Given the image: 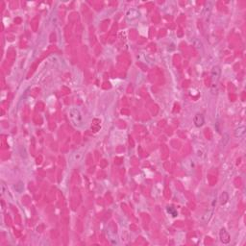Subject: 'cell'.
Instances as JSON below:
<instances>
[{
	"mask_svg": "<svg viewBox=\"0 0 246 246\" xmlns=\"http://www.w3.org/2000/svg\"><path fill=\"white\" fill-rule=\"evenodd\" d=\"M211 74H212V81H217L218 79L220 78V75H221V68H220V66H213L212 69Z\"/></svg>",
	"mask_w": 246,
	"mask_h": 246,
	"instance_id": "obj_2",
	"label": "cell"
},
{
	"mask_svg": "<svg viewBox=\"0 0 246 246\" xmlns=\"http://www.w3.org/2000/svg\"><path fill=\"white\" fill-rule=\"evenodd\" d=\"M193 122H194V124L196 127H201L203 124H204V117L202 115H199V113H197V115H195L194 118H193Z\"/></svg>",
	"mask_w": 246,
	"mask_h": 246,
	"instance_id": "obj_5",
	"label": "cell"
},
{
	"mask_svg": "<svg viewBox=\"0 0 246 246\" xmlns=\"http://www.w3.org/2000/svg\"><path fill=\"white\" fill-rule=\"evenodd\" d=\"M167 211H168V212H172L173 216H176V215H177V213H176V212L174 211V209H172L171 208H168V209H167Z\"/></svg>",
	"mask_w": 246,
	"mask_h": 246,
	"instance_id": "obj_8",
	"label": "cell"
},
{
	"mask_svg": "<svg viewBox=\"0 0 246 246\" xmlns=\"http://www.w3.org/2000/svg\"><path fill=\"white\" fill-rule=\"evenodd\" d=\"M69 117L72 121V123L75 126H80L82 124V116L79 110L77 109H71L69 111Z\"/></svg>",
	"mask_w": 246,
	"mask_h": 246,
	"instance_id": "obj_1",
	"label": "cell"
},
{
	"mask_svg": "<svg viewBox=\"0 0 246 246\" xmlns=\"http://www.w3.org/2000/svg\"><path fill=\"white\" fill-rule=\"evenodd\" d=\"M139 17V13L135 10H130L127 13V19H135Z\"/></svg>",
	"mask_w": 246,
	"mask_h": 246,
	"instance_id": "obj_6",
	"label": "cell"
},
{
	"mask_svg": "<svg viewBox=\"0 0 246 246\" xmlns=\"http://www.w3.org/2000/svg\"><path fill=\"white\" fill-rule=\"evenodd\" d=\"M229 139H230L229 135H228V134H224V135H223L222 142H221V145H222V146H225V145L228 143V142H229Z\"/></svg>",
	"mask_w": 246,
	"mask_h": 246,
	"instance_id": "obj_7",
	"label": "cell"
},
{
	"mask_svg": "<svg viewBox=\"0 0 246 246\" xmlns=\"http://www.w3.org/2000/svg\"><path fill=\"white\" fill-rule=\"evenodd\" d=\"M219 236H220V239L223 243H229L230 242V235L229 233L225 230V229H221L220 232H219Z\"/></svg>",
	"mask_w": 246,
	"mask_h": 246,
	"instance_id": "obj_3",
	"label": "cell"
},
{
	"mask_svg": "<svg viewBox=\"0 0 246 246\" xmlns=\"http://www.w3.org/2000/svg\"><path fill=\"white\" fill-rule=\"evenodd\" d=\"M246 132V127L245 126H239L238 128H236L235 131H234V136L236 138H241V136H243L244 134Z\"/></svg>",
	"mask_w": 246,
	"mask_h": 246,
	"instance_id": "obj_4",
	"label": "cell"
}]
</instances>
